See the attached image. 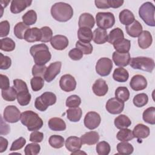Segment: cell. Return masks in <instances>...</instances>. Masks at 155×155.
Listing matches in <instances>:
<instances>
[{"mask_svg": "<svg viewBox=\"0 0 155 155\" xmlns=\"http://www.w3.org/2000/svg\"><path fill=\"white\" fill-rule=\"evenodd\" d=\"M96 22L99 28L106 30L114 25L115 18L111 12H99L96 15Z\"/></svg>", "mask_w": 155, "mask_h": 155, "instance_id": "7", "label": "cell"}, {"mask_svg": "<svg viewBox=\"0 0 155 155\" xmlns=\"http://www.w3.org/2000/svg\"><path fill=\"white\" fill-rule=\"evenodd\" d=\"M93 93L97 96H105L108 90V85L102 79H97L92 86Z\"/></svg>", "mask_w": 155, "mask_h": 155, "instance_id": "18", "label": "cell"}, {"mask_svg": "<svg viewBox=\"0 0 155 155\" xmlns=\"http://www.w3.org/2000/svg\"><path fill=\"white\" fill-rule=\"evenodd\" d=\"M0 59V68L1 70H7L12 65V60L10 57L4 56L2 53H1Z\"/></svg>", "mask_w": 155, "mask_h": 155, "instance_id": "55", "label": "cell"}, {"mask_svg": "<svg viewBox=\"0 0 155 155\" xmlns=\"http://www.w3.org/2000/svg\"><path fill=\"white\" fill-rule=\"evenodd\" d=\"M94 3H95L96 7L98 8L106 9V8H110V5L108 4V0H102V1L96 0V1H94Z\"/></svg>", "mask_w": 155, "mask_h": 155, "instance_id": "60", "label": "cell"}, {"mask_svg": "<svg viewBox=\"0 0 155 155\" xmlns=\"http://www.w3.org/2000/svg\"><path fill=\"white\" fill-rule=\"evenodd\" d=\"M130 86L134 91L143 90L147 86V81L143 76L136 74L133 76L131 79Z\"/></svg>", "mask_w": 155, "mask_h": 155, "instance_id": "14", "label": "cell"}, {"mask_svg": "<svg viewBox=\"0 0 155 155\" xmlns=\"http://www.w3.org/2000/svg\"><path fill=\"white\" fill-rule=\"evenodd\" d=\"M153 42L152 36L147 30L142 31L138 36V45L142 49H146L150 47Z\"/></svg>", "mask_w": 155, "mask_h": 155, "instance_id": "20", "label": "cell"}, {"mask_svg": "<svg viewBox=\"0 0 155 155\" xmlns=\"http://www.w3.org/2000/svg\"><path fill=\"white\" fill-rule=\"evenodd\" d=\"M82 52L77 48H74L68 52V56L73 61H79L83 57Z\"/></svg>", "mask_w": 155, "mask_h": 155, "instance_id": "57", "label": "cell"}, {"mask_svg": "<svg viewBox=\"0 0 155 155\" xmlns=\"http://www.w3.org/2000/svg\"><path fill=\"white\" fill-rule=\"evenodd\" d=\"M114 123L117 129H122L130 127L131 124V121L126 115L120 114L115 118Z\"/></svg>", "mask_w": 155, "mask_h": 155, "instance_id": "33", "label": "cell"}, {"mask_svg": "<svg viewBox=\"0 0 155 155\" xmlns=\"http://www.w3.org/2000/svg\"><path fill=\"white\" fill-rule=\"evenodd\" d=\"M148 101V97L145 93H139L136 94L133 100L134 105L140 108L145 106Z\"/></svg>", "mask_w": 155, "mask_h": 155, "instance_id": "45", "label": "cell"}, {"mask_svg": "<svg viewBox=\"0 0 155 155\" xmlns=\"http://www.w3.org/2000/svg\"><path fill=\"white\" fill-rule=\"evenodd\" d=\"M143 120L150 124H155V108L151 107L147 108L142 114Z\"/></svg>", "mask_w": 155, "mask_h": 155, "instance_id": "36", "label": "cell"}, {"mask_svg": "<svg viewBox=\"0 0 155 155\" xmlns=\"http://www.w3.org/2000/svg\"><path fill=\"white\" fill-rule=\"evenodd\" d=\"M31 94L28 91H24L17 93V100L18 104L21 106H25L29 104L31 101Z\"/></svg>", "mask_w": 155, "mask_h": 155, "instance_id": "44", "label": "cell"}, {"mask_svg": "<svg viewBox=\"0 0 155 155\" xmlns=\"http://www.w3.org/2000/svg\"><path fill=\"white\" fill-rule=\"evenodd\" d=\"M113 45L116 51L119 53H128L131 47L130 41L125 38L115 41Z\"/></svg>", "mask_w": 155, "mask_h": 155, "instance_id": "27", "label": "cell"}, {"mask_svg": "<svg viewBox=\"0 0 155 155\" xmlns=\"http://www.w3.org/2000/svg\"><path fill=\"white\" fill-rule=\"evenodd\" d=\"M96 152L99 155H108L110 152V145L105 142L102 141L99 142L96 147Z\"/></svg>", "mask_w": 155, "mask_h": 155, "instance_id": "47", "label": "cell"}, {"mask_svg": "<svg viewBox=\"0 0 155 155\" xmlns=\"http://www.w3.org/2000/svg\"><path fill=\"white\" fill-rule=\"evenodd\" d=\"M124 102L116 99L112 97L108 100L106 103L107 111L112 114H120L124 108Z\"/></svg>", "mask_w": 155, "mask_h": 155, "instance_id": "13", "label": "cell"}, {"mask_svg": "<svg viewBox=\"0 0 155 155\" xmlns=\"http://www.w3.org/2000/svg\"><path fill=\"white\" fill-rule=\"evenodd\" d=\"M62 63L60 61H56L50 64L46 69L44 76V79L47 82H51L61 71Z\"/></svg>", "mask_w": 155, "mask_h": 155, "instance_id": "11", "label": "cell"}, {"mask_svg": "<svg viewBox=\"0 0 155 155\" xmlns=\"http://www.w3.org/2000/svg\"><path fill=\"white\" fill-rule=\"evenodd\" d=\"M119 18L121 24L125 25L126 26L131 24L135 20L133 13L128 9H124L122 10L119 13Z\"/></svg>", "mask_w": 155, "mask_h": 155, "instance_id": "30", "label": "cell"}, {"mask_svg": "<svg viewBox=\"0 0 155 155\" xmlns=\"http://www.w3.org/2000/svg\"><path fill=\"white\" fill-rule=\"evenodd\" d=\"M1 88V90H7L10 88V82L8 78L2 74H0Z\"/></svg>", "mask_w": 155, "mask_h": 155, "instance_id": "59", "label": "cell"}, {"mask_svg": "<svg viewBox=\"0 0 155 155\" xmlns=\"http://www.w3.org/2000/svg\"><path fill=\"white\" fill-rule=\"evenodd\" d=\"M15 42L10 38H5L1 39L0 48L2 51H12L15 50Z\"/></svg>", "mask_w": 155, "mask_h": 155, "instance_id": "42", "label": "cell"}, {"mask_svg": "<svg viewBox=\"0 0 155 155\" xmlns=\"http://www.w3.org/2000/svg\"><path fill=\"white\" fill-rule=\"evenodd\" d=\"M21 112L15 105L7 106L3 113V117L5 121L10 123H16L21 117Z\"/></svg>", "mask_w": 155, "mask_h": 155, "instance_id": "9", "label": "cell"}, {"mask_svg": "<svg viewBox=\"0 0 155 155\" xmlns=\"http://www.w3.org/2000/svg\"><path fill=\"white\" fill-rule=\"evenodd\" d=\"M48 127L53 131H61L66 129V124L63 119L59 117H52L48 122Z\"/></svg>", "mask_w": 155, "mask_h": 155, "instance_id": "26", "label": "cell"}, {"mask_svg": "<svg viewBox=\"0 0 155 155\" xmlns=\"http://www.w3.org/2000/svg\"><path fill=\"white\" fill-rule=\"evenodd\" d=\"M93 40L97 44H103L108 40V35L105 30L97 28L93 33Z\"/></svg>", "mask_w": 155, "mask_h": 155, "instance_id": "28", "label": "cell"}, {"mask_svg": "<svg viewBox=\"0 0 155 155\" xmlns=\"http://www.w3.org/2000/svg\"><path fill=\"white\" fill-rule=\"evenodd\" d=\"M150 131L149 127L142 124L136 125L133 130L134 137L138 139L147 138L150 135Z\"/></svg>", "mask_w": 155, "mask_h": 155, "instance_id": "23", "label": "cell"}, {"mask_svg": "<svg viewBox=\"0 0 155 155\" xmlns=\"http://www.w3.org/2000/svg\"><path fill=\"white\" fill-rule=\"evenodd\" d=\"M31 87L33 91H38L41 90L44 85V81L42 77L33 76L30 80Z\"/></svg>", "mask_w": 155, "mask_h": 155, "instance_id": "46", "label": "cell"}, {"mask_svg": "<svg viewBox=\"0 0 155 155\" xmlns=\"http://www.w3.org/2000/svg\"><path fill=\"white\" fill-rule=\"evenodd\" d=\"M13 87L16 89L17 93L24 91H28L26 83L22 79H16L13 80Z\"/></svg>", "mask_w": 155, "mask_h": 155, "instance_id": "52", "label": "cell"}, {"mask_svg": "<svg viewBox=\"0 0 155 155\" xmlns=\"http://www.w3.org/2000/svg\"><path fill=\"white\" fill-rule=\"evenodd\" d=\"M50 145L54 148H61L64 146V138L59 135H52L48 139Z\"/></svg>", "mask_w": 155, "mask_h": 155, "instance_id": "43", "label": "cell"}, {"mask_svg": "<svg viewBox=\"0 0 155 155\" xmlns=\"http://www.w3.org/2000/svg\"><path fill=\"white\" fill-rule=\"evenodd\" d=\"M52 17L59 22H67L73 15V10L71 6L65 2H59L53 4L51 8Z\"/></svg>", "mask_w": 155, "mask_h": 155, "instance_id": "1", "label": "cell"}, {"mask_svg": "<svg viewBox=\"0 0 155 155\" xmlns=\"http://www.w3.org/2000/svg\"><path fill=\"white\" fill-rule=\"evenodd\" d=\"M10 31V24L7 21L0 22V37L3 38L7 36Z\"/></svg>", "mask_w": 155, "mask_h": 155, "instance_id": "56", "label": "cell"}, {"mask_svg": "<svg viewBox=\"0 0 155 155\" xmlns=\"http://www.w3.org/2000/svg\"><path fill=\"white\" fill-rule=\"evenodd\" d=\"M44 139V134L38 131H33L30 136V141L35 143H39L42 141Z\"/></svg>", "mask_w": 155, "mask_h": 155, "instance_id": "58", "label": "cell"}, {"mask_svg": "<svg viewBox=\"0 0 155 155\" xmlns=\"http://www.w3.org/2000/svg\"><path fill=\"white\" fill-rule=\"evenodd\" d=\"M130 65L134 69L141 70L149 73H151L154 68V60L150 58L144 56L132 58Z\"/></svg>", "mask_w": 155, "mask_h": 155, "instance_id": "5", "label": "cell"}, {"mask_svg": "<svg viewBox=\"0 0 155 155\" xmlns=\"http://www.w3.org/2000/svg\"><path fill=\"white\" fill-rule=\"evenodd\" d=\"M23 22L27 25H31L36 23L37 20V14L33 10L27 12L22 17Z\"/></svg>", "mask_w": 155, "mask_h": 155, "instance_id": "40", "label": "cell"}, {"mask_svg": "<svg viewBox=\"0 0 155 155\" xmlns=\"http://www.w3.org/2000/svg\"><path fill=\"white\" fill-rule=\"evenodd\" d=\"M113 61L118 67H125L130 64L131 58L129 53H119L116 51L113 53Z\"/></svg>", "mask_w": 155, "mask_h": 155, "instance_id": "15", "label": "cell"}, {"mask_svg": "<svg viewBox=\"0 0 155 155\" xmlns=\"http://www.w3.org/2000/svg\"><path fill=\"white\" fill-rule=\"evenodd\" d=\"M117 150L120 154L128 155L133 153L134 148L131 144L127 142H121L117 143Z\"/></svg>", "mask_w": 155, "mask_h": 155, "instance_id": "35", "label": "cell"}, {"mask_svg": "<svg viewBox=\"0 0 155 155\" xmlns=\"http://www.w3.org/2000/svg\"><path fill=\"white\" fill-rule=\"evenodd\" d=\"M31 3L32 1L28 0H13L11 2L10 11L14 14L19 13L30 6Z\"/></svg>", "mask_w": 155, "mask_h": 155, "instance_id": "17", "label": "cell"}, {"mask_svg": "<svg viewBox=\"0 0 155 155\" xmlns=\"http://www.w3.org/2000/svg\"><path fill=\"white\" fill-rule=\"evenodd\" d=\"M50 44L57 50H63L68 45V40L67 38L64 35H58L54 36L50 41Z\"/></svg>", "mask_w": 155, "mask_h": 155, "instance_id": "16", "label": "cell"}, {"mask_svg": "<svg viewBox=\"0 0 155 155\" xmlns=\"http://www.w3.org/2000/svg\"><path fill=\"white\" fill-rule=\"evenodd\" d=\"M108 4L110 5V7L117 8L120 7H121L124 1L122 0H108Z\"/></svg>", "mask_w": 155, "mask_h": 155, "instance_id": "61", "label": "cell"}, {"mask_svg": "<svg viewBox=\"0 0 155 155\" xmlns=\"http://www.w3.org/2000/svg\"><path fill=\"white\" fill-rule=\"evenodd\" d=\"M116 137L120 142H128L134 138L133 131L127 128L120 129L116 134Z\"/></svg>", "mask_w": 155, "mask_h": 155, "instance_id": "34", "label": "cell"}, {"mask_svg": "<svg viewBox=\"0 0 155 155\" xmlns=\"http://www.w3.org/2000/svg\"><path fill=\"white\" fill-rule=\"evenodd\" d=\"M42 38V33L41 29L37 27L30 28L28 29L24 36V39L28 42H35L41 41Z\"/></svg>", "mask_w": 155, "mask_h": 155, "instance_id": "19", "label": "cell"}, {"mask_svg": "<svg viewBox=\"0 0 155 155\" xmlns=\"http://www.w3.org/2000/svg\"><path fill=\"white\" fill-rule=\"evenodd\" d=\"M86 154L85 152H84V151H80L79 150H77V151H74V152H73V153H71V154Z\"/></svg>", "mask_w": 155, "mask_h": 155, "instance_id": "63", "label": "cell"}, {"mask_svg": "<svg viewBox=\"0 0 155 155\" xmlns=\"http://www.w3.org/2000/svg\"><path fill=\"white\" fill-rule=\"evenodd\" d=\"M123 38H124V34L123 31L119 28H115L110 31L108 36L107 42L113 44L115 41Z\"/></svg>", "mask_w": 155, "mask_h": 155, "instance_id": "38", "label": "cell"}, {"mask_svg": "<svg viewBox=\"0 0 155 155\" xmlns=\"http://www.w3.org/2000/svg\"><path fill=\"white\" fill-rule=\"evenodd\" d=\"M82 145V143L81 139L76 136H70L65 142L66 148L71 153L80 150Z\"/></svg>", "mask_w": 155, "mask_h": 155, "instance_id": "22", "label": "cell"}, {"mask_svg": "<svg viewBox=\"0 0 155 155\" xmlns=\"http://www.w3.org/2000/svg\"><path fill=\"white\" fill-rule=\"evenodd\" d=\"M154 13V5L150 2H146L143 3L140 7L139 10V15L140 18L147 25L151 27L155 26Z\"/></svg>", "mask_w": 155, "mask_h": 155, "instance_id": "4", "label": "cell"}, {"mask_svg": "<svg viewBox=\"0 0 155 155\" xmlns=\"http://www.w3.org/2000/svg\"><path fill=\"white\" fill-rule=\"evenodd\" d=\"M29 28L28 25H27L23 22H19L14 27V35L18 39H23L26 31Z\"/></svg>", "mask_w": 155, "mask_h": 155, "instance_id": "37", "label": "cell"}, {"mask_svg": "<svg viewBox=\"0 0 155 155\" xmlns=\"http://www.w3.org/2000/svg\"><path fill=\"white\" fill-rule=\"evenodd\" d=\"M40 29L42 33V38L41 42H48L50 41L53 38V31L51 29L47 26L42 27Z\"/></svg>", "mask_w": 155, "mask_h": 155, "instance_id": "51", "label": "cell"}, {"mask_svg": "<svg viewBox=\"0 0 155 155\" xmlns=\"http://www.w3.org/2000/svg\"><path fill=\"white\" fill-rule=\"evenodd\" d=\"M30 53L33 57L35 63L39 65H44L50 61L51 58L48 47L45 44L31 46L30 49Z\"/></svg>", "mask_w": 155, "mask_h": 155, "instance_id": "2", "label": "cell"}, {"mask_svg": "<svg viewBox=\"0 0 155 155\" xmlns=\"http://www.w3.org/2000/svg\"><path fill=\"white\" fill-rule=\"evenodd\" d=\"M81 103V99L79 96L76 94L71 95L67 97L65 102V105L69 108H76L78 107Z\"/></svg>", "mask_w": 155, "mask_h": 155, "instance_id": "48", "label": "cell"}, {"mask_svg": "<svg viewBox=\"0 0 155 155\" xmlns=\"http://www.w3.org/2000/svg\"><path fill=\"white\" fill-rule=\"evenodd\" d=\"M56 102V95L52 92L46 91L36 97L35 102V107L39 111H44L49 106L54 104Z\"/></svg>", "mask_w": 155, "mask_h": 155, "instance_id": "6", "label": "cell"}, {"mask_svg": "<svg viewBox=\"0 0 155 155\" xmlns=\"http://www.w3.org/2000/svg\"><path fill=\"white\" fill-rule=\"evenodd\" d=\"M81 140L82 144L92 145L96 144L99 140V135L96 131H89L81 137Z\"/></svg>", "mask_w": 155, "mask_h": 155, "instance_id": "25", "label": "cell"}, {"mask_svg": "<svg viewBox=\"0 0 155 155\" xmlns=\"http://www.w3.org/2000/svg\"><path fill=\"white\" fill-rule=\"evenodd\" d=\"M26 143V140L25 139L22 137H21L19 138H18V139L15 140L12 144L11 147L10 148V151H16V150H19L20 149H21L25 144Z\"/></svg>", "mask_w": 155, "mask_h": 155, "instance_id": "54", "label": "cell"}, {"mask_svg": "<svg viewBox=\"0 0 155 155\" xmlns=\"http://www.w3.org/2000/svg\"><path fill=\"white\" fill-rule=\"evenodd\" d=\"M59 86L61 90L64 91H72L76 87V81L73 76L66 74L61 76L59 81Z\"/></svg>", "mask_w": 155, "mask_h": 155, "instance_id": "12", "label": "cell"}, {"mask_svg": "<svg viewBox=\"0 0 155 155\" xmlns=\"http://www.w3.org/2000/svg\"><path fill=\"white\" fill-rule=\"evenodd\" d=\"M78 37L81 42L90 43L93 39V32L89 28L81 27L78 31Z\"/></svg>", "mask_w": 155, "mask_h": 155, "instance_id": "29", "label": "cell"}, {"mask_svg": "<svg viewBox=\"0 0 155 155\" xmlns=\"http://www.w3.org/2000/svg\"><path fill=\"white\" fill-rule=\"evenodd\" d=\"M2 98L7 101H14L17 98V91L14 87H10L7 90H1Z\"/></svg>", "mask_w": 155, "mask_h": 155, "instance_id": "41", "label": "cell"}, {"mask_svg": "<svg viewBox=\"0 0 155 155\" xmlns=\"http://www.w3.org/2000/svg\"><path fill=\"white\" fill-rule=\"evenodd\" d=\"M67 119L73 122H77L80 120L82 117V111L81 108H70L66 111Z\"/></svg>", "mask_w": 155, "mask_h": 155, "instance_id": "32", "label": "cell"}, {"mask_svg": "<svg viewBox=\"0 0 155 155\" xmlns=\"http://www.w3.org/2000/svg\"><path fill=\"white\" fill-rule=\"evenodd\" d=\"M84 125L89 130H94L98 127L101 124L100 115L95 111L88 112L84 117Z\"/></svg>", "mask_w": 155, "mask_h": 155, "instance_id": "10", "label": "cell"}, {"mask_svg": "<svg viewBox=\"0 0 155 155\" xmlns=\"http://www.w3.org/2000/svg\"><path fill=\"white\" fill-rule=\"evenodd\" d=\"M8 147V140L3 137L2 136L0 137V153H2L7 150Z\"/></svg>", "mask_w": 155, "mask_h": 155, "instance_id": "62", "label": "cell"}, {"mask_svg": "<svg viewBox=\"0 0 155 155\" xmlns=\"http://www.w3.org/2000/svg\"><path fill=\"white\" fill-rule=\"evenodd\" d=\"M41 150L40 145L35 142L28 143L24 149V153L25 155H36Z\"/></svg>", "mask_w": 155, "mask_h": 155, "instance_id": "49", "label": "cell"}, {"mask_svg": "<svg viewBox=\"0 0 155 155\" xmlns=\"http://www.w3.org/2000/svg\"><path fill=\"white\" fill-rule=\"evenodd\" d=\"M115 97L120 101L126 102L129 99L130 91L125 87H119L115 90Z\"/></svg>", "mask_w": 155, "mask_h": 155, "instance_id": "39", "label": "cell"}, {"mask_svg": "<svg viewBox=\"0 0 155 155\" xmlns=\"http://www.w3.org/2000/svg\"><path fill=\"white\" fill-rule=\"evenodd\" d=\"M47 69V67L44 65H39L35 64L33 66L32 68V75L33 76H40L43 77L44 76V74L45 73Z\"/></svg>", "mask_w": 155, "mask_h": 155, "instance_id": "53", "label": "cell"}, {"mask_svg": "<svg viewBox=\"0 0 155 155\" xmlns=\"http://www.w3.org/2000/svg\"><path fill=\"white\" fill-rule=\"evenodd\" d=\"M125 30L127 34L133 38L138 37L142 31V26L140 23L137 21H134L131 24L125 27Z\"/></svg>", "mask_w": 155, "mask_h": 155, "instance_id": "24", "label": "cell"}, {"mask_svg": "<svg viewBox=\"0 0 155 155\" xmlns=\"http://www.w3.org/2000/svg\"><path fill=\"white\" fill-rule=\"evenodd\" d=\"M129 78V74L128 71L122 68H116L113 73V78L114 81L119 82H125L127 81Z\"/></svg>", "mask_w": 155, "mask_h": 155, "instance_id": "31", "label": "cell"}, {"mask_svg": "<svg viewBox=\"0 0 155 155\" xmlns=\"http://www.w3.org/2000/svg\"><path fill=\"white\" fill-rule=\"evenodd\" d=\"M76 48L80 50L84 54H90L93 51V46L90 43H85L80 41L76 42Z\"/></svg>", "mask_w": 155, "mask_h": 155, "instance_id": "50", "label": "cell"}, {"mask_svg": "<svg viewBox=\"0 0 155 155\" xmlns=\"http://www.w3.org/2000/svg\"><path fill=\"white\" fill-rule=\"evenodd\" d=\"M95 24V20L94 17L88 13H84L81 15L79 18L78 25L79 27H87L92 28Z\"/></svg>", "mask_w": 155, "mask_h": 155, "instance_id": "21", "label": "cell"}, {"mask_svg": "<svg viewBox=\"0 0 155 155\" xmlns=\"http://www.w3.org/2000/svg\"><path fill=\"white\" fill-rule=\"evenodd\" d=\"M21 122L30 131H38L43 125V120L39 115L31 110H27L21 114Z\"/></svg>", "mask_w": 155, "mask_h": 155, "instance_id": "3", "label": "cell"}, {"mask_svg": "<svg viewBox=\"0 0 155 155\" xmlns=\"http://www.w3.org/2000/svg\"><path fill=\"white\" fill-rule=\"evenodd\" d=\"M96 71L101 76L109 75L113 68V62L108 58H100L96 64Z\"/></svg>", "mask_w": 155, "mask_h": 155, "instance_id": "8", "label": "cell"}]
</instances>
